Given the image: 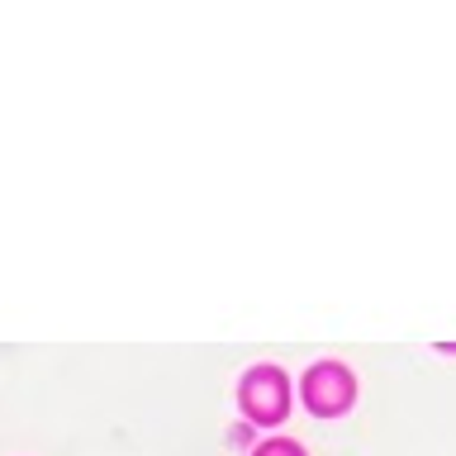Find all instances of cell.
Masks as SVG:
<instances>
[{"label":"cell","instance_id":"2","mask_svg":"<svg viewBox=\"0 0 456 456\" xmlns=\"http://www.w3.org/2000/svg\"><path fill=\"white\" fill-rule=\"evenodd\" d=\"M356 399V380H352V370L347 366H338V362H319L305 376V404L314 413H342Z\"/></svg>","mask_w":456,"mask_h":456},{"label":"cell","instance_id":"1","mask_svg":"<svg viewBox=\"0 0 456 456\" xmlns=\"http://www.w3.org/2000/svg\"><path fill=\"white\" fill-rule=\"evenodd\" d=\"M238 399L252 423H281L285 409H290V385L276 366H252L238 385Z\"/></svg>","mask_w":456,"mask_h":456},{"label":"cell","instance_id":"3","mask_svg":"<svg viewBox=\"0 0 456 456\" xmlns=\"http://www.w3.org/2000/svg\"><path fill=\"white\" fill-rule=\"evenodd\" d=\"M252 456H305V452H299L290 437H271V442H262V447H256Z\"/></svg>","mask_w":456,"mask_h":456}]
</instances>
